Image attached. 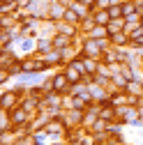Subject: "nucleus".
I'll use <instances>...</instances> for the list:
<instances>
[{"instance_id":"1","label":"nucleus","mask_w":143,"mask_h":145,"mask_svg":"<svg viewBox=\"0 0 143 145\" xmlns=\"http://www.w3.org/2000/svg\"><path fill=\"white\" fill-rule=\"evenodd\" d=\"M72 85L74 83L67 78V74H58V76L51 78V88L56 90V92H67V90H72Z\"/></svg>"},{"instance_id":"9","label":"nucleus","mask_w":143,"mask_h":145,"mask_svg":"<svg viewBox=\"0 0 143 145\" xmlns=\"http://www.w3.org/2000/svg\"><path fill=\"white\" fill-rule=\"evenodd\" d=\"M65 74H67V78H69L72 83H74V85H76V83L81 81V76H83V74H81V71L76 69V65H74V62H72V65H69V67L65 69Z\"/></svg>"},{"instance_id":"10","label":"nucleus","mask_w":143,"mask_h":145,"mask_svg":"<svg viewBox=\"0 0 143 145\" xmlns=\"http://www.w3.org/2000/svg\"><path fill=\"white\" fill-rule=\"evenodd\" d=\"M106 28H109V35H115V32H120V30L125 28V16H120V19H111Z\"/></svg>"},{"instance_id":"11","label":"nucleus","mask_w":143,"mask_h":145,"mask_svg":"<svg viewBox=\"0 0 143 145\" xmlns=\"http://www.w3.org/2000/svg\"><path fill=\"white\" fill-rule=\"evenodd\" d=\"M65 21H67V23H74V25H79V21H81V14H79L74 7H67V12H65Z\"/></svg>"},{"instance_id":"20","label":"nucleus","mask_w":143,"mask_h":145,"mask_svg":"<svg viewBox=\"0 0 143 145\" xmlns=\"http://www.w3.org/2000/svg\"><path fill=\"white\" fill-rule=\"evenodd\" d=\"M9 42H12V37H9V32H5L3 30V35H0V46H3V51L9 46Z\"/></svg>"},{"instance_id":"21","label":"nucleus","mask_w":143,"mask_h":145,"mask_svg":"<svg viewBox=\"0 0 143 145\" xmlns=\"http://www.w3.org/2000/svg\"><path fill=\"white\" fill-rule=\"evenodd\" d=\"M32 3V0H16V5H19V9H26L28 5Z\"/></svg>"},{"instance_id":"19","label":"nucleus","mask_w":143,"mask_h":145,"mask_svg":"<svg viewBox=\"0 0 143 145\" xmlns=\"http://www.w3.org/2000/svg\"><path fill=\"white\" fill-rule=\"evenodd\" d=\"M14 145H37V138L35 136H26V138H19Z\"/></svg>"},{"instance_id":"4","label":"nucleus","mask_w":143,"mask_h":145,"mask_svg":"<svg viewBox=\"0 0 143 145\" xmlns=\"http://www.w3.org/2000/svg\"><path fill=\"white\" fill-rule=\"evenodd\" d=\"M92 19L97 21V25H109L111 12H109V9H95V12H92Z\"/></svg>"},{"instance_id":"12","label":"nucleus","mask_w":143,"mask_h":145,"mask_svg":"<svg viewBox=\"0 0 143 145\" xmlns=\"http://www.w3.org/2000/svg\"><path fill=\"white\" fill-rule=\"evenodd\" d=\"M16 106V92H3V108H14Z\"/></svg>"},{"instance_id":"5","label":"nucleus","mask_w":143,"mask_h":145,"mask_svg":"<svg viewBox=\"0 0 143 145\" xmlns=\"http://www.w3.org/2000/svg\"><path fill=\"white\" fill-rule=\"evenodd\" d=\"M83 65H85V71H88V74H97L99 67H102L99 58H88V56H83Z\"/></svg>"},{"instance_id":"8","label":"nucleus","mask_w":143,"mask_h":145,"mask_svg":"<svg viewBox=\"0 0 143 145\" xmlns=\"http://www.w3.org/2000/svg\"><path fill=\"white\" fill-rule=\"evenodd\" d=\"M125 92H127V95H136V97H141V95H143V85H141L138 81L129 78V83L125 85Z\"/></svg>"},{"instance_id":"13","label":"nucleus","mask_w":143,"mask_h":145,"mask_svg":"<svg viewBox=\"0 0 143 145\" xmlns=\"http://www.w3.org/2000/svg\"><path fill=\"white\" fill-rule=\"evenodd\" d=\"M76 28H79V25H74V23H60V25H58V32L74 37V35H76Z\"/></svg>"},{"instance_id":"18","label":"nucleus","mask_w":143,"mask_h":145,"mask_svg":"<svg viewBox=\"0 0 143 145\" xmlns=\"http://www.w3.org/2000/svg\"><path fill=\"white\" fill-rule=\"evenodd\" d=\"M53 48H56V46H53V42H44V39L37 42V51H42V53H51Z\"/></svg>"},{"instance_id":"23","label":"nucleus","mask_w":143,"mask_h":145,"mask_svg":"<svg viewBox=\"0 0 143 145\" xmlns=\"http://www.w3.org/2000/svg\"><path fill=\"white\" fill-rule=\"evenodd\" d=\"M141 99H143V95H141Z\"/></svg>"},{"instance_id":"22","label":"nucleus","mask_w":143,"mask_h":145,"mask_svg":"<svg viewBox=\"0 0 143 145\" xmlns=\"http://www.w3.org/2000/svg\"><path fill=\"white\" fill-rule=\"evenodd\" d=\"M138 115H141V120H143V106H141V108H138Z\"/></svg>"},{"instance_id":"7","label":"nucleus","mask_w":143,"mask_h":145,"mask_svg":"<svg viewBox=\"0 0 143 145\" xmlns=\"http://www.w3.org/2000/svg\"><path fill=\"white\" fill-rule=\"evenodd\" d=\"M109 42H111L113 46H125V44H127V42H132V37H129V35H125V32L120 30V32H115V35H111V37H109Z\"/></svg>"},{"instance_id":"16","label":"nucleus","mask_w":143,"mask_h":145,"mask_svg":"<svg viewBox=\"0 0 143 145\" xmlns=\"http://www.w3.org/2000/svg\"><path fill=\"white\" fill-rule=\"evenodd\" d=\"M113 5V0H92V12L95 9H109Z\"/></svg>"},{"instance_id":"14","label":"nucleus","mask_w":143,"mask_h":145,"mask_svg":"<svg viewBox=\"0 0 143 145\" xmlns=\"http://www.w3.org/2000/svg\"><path fill=\"white\" fill-rule=\"evenodd\" d=\"M46 134H65V124L62 122H49L46 124Z\"/></svg>"},{"instance_id":"15","label":"nucleus","mask_w":143,"mask_h":145,"mask_svg":"<svg viewBox=\"0 0 143 145\" xmlns=\"http://www.w3.org/2000/svg\"><path fill=\"white\" fill-rule=\"evenodd\" d=\"M65 12H67V7H62L60 3H56L49 9V16H51V19H58V16H65Z\"/></svg>"},{"instance_id":"6","label":"nucleus","mask_w":143,"mask_h":145,"mask_svg":"<svg viewBox=\"0 0 143 145\" xmlns=\"http://www.w3.org/2000/svg\"><path fill=\"white\" fill-rule=\"evenodd\" d=\"M49 67V62H37V60H26L23 62V71H42V69H46Z\"/></svg>"},{"instance_id":"3","label":"nucleus","mask_w":143,"mask_h":145,"mask_svg":"<svg viewBox=\"0 0 143 145\" xmlns=\"http://www.w3.org/2000/svg\"><path fill=\"white\" fill-rule=\"evenodd\" d=\"M51 42H53V46H56L58 51H62V48H69V44H72V37H69V35H62V32H58V35H56V37H53Z\"/></svg>"},{"instance_id":"17","label":"nucleus","mask_w":143,"mask_h":145,"mask_svg":"<svg viewBox=\"0 0 143 145\" xmlns=\"http://www.w3.org/2000/svg\"><path fill=\"white\" fill-rule=\"evenodd\" d=\"M109 12H111V19H120V16H125V9H122V5H111L109 7Z\"/></svg>"},{"instance_id":"2","label":"nucleus","mask_w":143,"mask_h":145,"mask_svg":"<svg viewBox=\"0 0 143 145\" xmlns=\"http://www.w3.org/2000/svg\"><path fill=\"white\" fill-rule=\"evenodd\" d=\"M12 122H14V129H19L21 124H28V111H26L23 106L14 111V115H12Z\"/></svg>"}]
</instances>
